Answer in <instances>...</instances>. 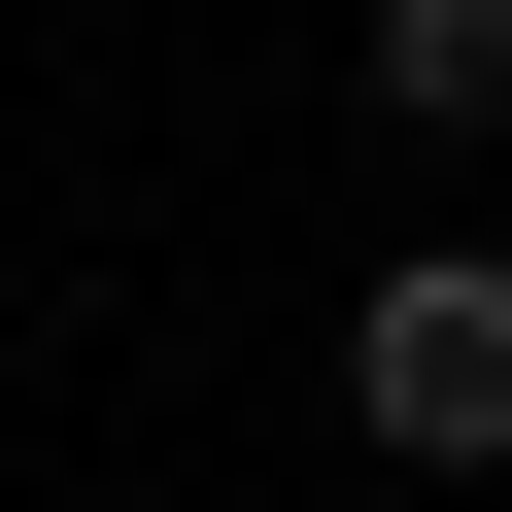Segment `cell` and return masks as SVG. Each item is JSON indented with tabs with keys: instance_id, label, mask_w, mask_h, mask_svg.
Returning a JSON list of instances; mask_svg holds the SVG:
<instances>
[{
	"instance_id": "obj_1",
	"label": "cell",
	"mask_w": 512,
	"mask_h": 512,
	"mask_svg": "<svg viewBox=\"0 0 512 512\" xmlns=\"http://www.w3.org/2000/svg\"><path fill=\"white\" fill-rule=\"evenodd\" d=\"M342 410H376L410 478H478V444H512V239H410V274L342 308Z\"/></svg>"
},
{
	"instance_id": "obj_2",
	"label": "cell",
	"mask_w": 512,
	"mask_h": 512,
	"mask_svg": "<svg viewBox=\"0 0 512 512\" xmlns=\"http://www.w3.org/2000/svg\"><path fill=\"white\" fill-rule=\"evenodd\" d=\"M376 103L410 137H512V0H376Z\"/></svg>"
}]
</instances>
